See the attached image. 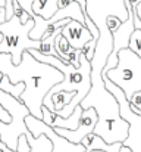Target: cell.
Segmentation results:
<instances>
[{
    "label": "cell",
    "instance_id": "cell-7",
    "mask_svg": "<svg viewBox=\"0 0 141 152\" xmlns=\"http://www.w3.org/2000/svg\"><path fill=\"white\" fill-rule=\"evenodd\" d=\"M54 50L57 53V58L63 62V64H69L75 68L80 66V55L81 50H77L74 48H71V45L66 42V39L57 33L54 37Z\"/></svg>",
    "mask_w": 141,
    "mask_h": 152
},
{
    "label": "cell",
    "instance_id": "cell-21",
    "mask_svg": "<svg viewBox=\"0 0 141 152\" xmlns=\"http://www.w3.org/2000/svg\"><path fill=\"white\" fill-rule=\"evenodd\" d=\"M118 152H132V151H131L129 148H127V146H124V145H122V146H121V149H119Z\"/></svg>",
    "mask_w": 141,
    "mask_h": 152
},
{
    "label": "cell",
    "instance_id": "cell-9",
    "mask_svg": "<svg viewBox=\"0 0 141 152\" xmlns=\"http://www.w3.org/2000/svg\"><path fill=\"white\" fill-rule=\"evenodd\" d=\"M33 13L43 18V19H50L59 9L57 0H34L33 1Z\"/></svg>",
    "mask_w": 141,
    "mask_h": 152
},
{
    "label": "cell",
    "instance_id": "cell-23",
    "mask_svg": "<svg viewBox=\"0 0 141 152\" xmlns=\"http://www.w3.org/2000/svg\"><path fill=\"white\" fill-rule=\"evenodd\" d=\"M1 78H3V74H1V72H0V80H1Z\"/></svg>",
    "mask_w": 141,
    "mask_h": 152
},
{
    "label": "cell",
    "instance_id": "cell-4",
    "mask_svg": "<svg viewBox=\"0 0 141 152\" xmlns=\"http://www.w3.org/2000/svg\"><path fill=\"white\" fill-rule=\"evenodd\" d=\"M104 81V87L106 90L116 99L118 106H119V117L122 120H125L129 126L128 129V136L127 139L122 142L124 146L129 148L132 152H141V115H137L131 111V106L128 103V99L125 98L124 92L113 84L110 80H107L106 77H101Z\"/></svg>",
    "mask_w": 141,
    "mask_h": 152
},
{
    "label": "cell",
    "instance_id": "cell-15",
    "mask_svg": "<svg viewBox=\"0 0 141 152\" xmlns=\"http://www.w3.org/2000/svg\"><path fill=\"white\" fill-rule=\"evenodd\" d=\"M12 6H13V15L19 19L21 24H25V22H28V19H31V16H30V15H28V13H27V12H25V10H24L16 1H15V0H13Z\"/></svg>",
    "mask_w": 141,
    "mask_h": 152
},
{
    "label": "cell",
    "instance_id": "cell-11",
    "mask_svg": "<svg viewBox=\"0 0 141 152\" xmlns=\"http://www.w3.org/2000/svg\"><path fill=\"white\" fill-rule=\"evenodd\" d=\"M59 33H60V31H59ZM56 34H57V33H56ZM56 34L40 40V49L37 52H40L41 55H46V56H54V58H57V53L54 50V37H56Z\"/></svg>",
    "mask_w": 141,
    "mask_h": 152
},
{
    "label": "cell",
    "instance_id": "cell-16",
    "mask_svg": "<svg viewBox=\"0 0 141 152\" xmlns=\"http://www.w3.org/2000/svg\"><path fill=\"white\" fill-rule=\"evenodd\" d=\"M106 27H107V30H109V33L110 34H113L119 27H121V24H122V21L118 18V16H115V15H109V16H106Z\"/></svg>",
    "mask_w": 141,
    "mask_h": 152
},
{
    "label": "cell",
    "instance_id": "cell-8",
    "mask_svg": "<svg viewBox=\"0 0 141 152\" xmlns=\"http://www.w3.org/2000/svg\"><path fill=\"white\" fill-rule=\"evenodd\" d=\"M81 145L85 148V151H104V152H118L121 149L122 143L116 142V143H106L100 136H95L93 133L87 134L82 140Z\"/></svg>",
    "mask_w": 141,
    "mask_h": 152
},
{
    "label": "cell",
    "instance_id": "cell-18",
    "mask_svg": "<svg viewBox=\"0 0 141 152\" xmlns=\"http://www.w3.org/2000/svg\"><path fill=\"white\" fill-rule=\"evenodd\" d=\"M6 22V10L4 7H0V24H4Z\"/></svg>",
    "mask_w": 141,
    "mask_h": 152
},
{
    "label": "cell",
    "instance_id": "cell-13",
    "mask_svg": "<svg viewBox=\"0 0 141 152\" xmlns=\"http://www.w3.org/2000/svg\"><path fill=\"white\" fill-rule=\"evenodd\" d=\"M95 46H97V40L95 39H91L88 43H85L84 46H82V49H81V53L85 56V59L88 61V62H91L94 58V52H95Z\"/></svg>",
    "mask_w": 141,
    "mask_h": 152
},
{
    "label": "cell",
    "instance_id": "cell-22",
    "mask_svg": "<svg viewBox=\"0 0 141 152\" xmlns=\"http://www.w3.org/2000/svg\"><path fill=\"white\" fill-rule=\"evenodd\" d=\"M3 42V36H1V33H0V43Z\"/></svg>",
    "mask_w": 141,
    "mask_h": 152
},
{
    "label": "cell",
    "instance_id": "cell-12",
    "mask_svg": "<svg viewBox=\"0 0 141 152\" xmlns=\"http://www.w3.org/2000/svg\"><path fill=\"white\" fill-rule=\"evenodd\" d=\"M128 49L134 52L138 58H141V30H134L129 36Z\"/></svg>",
    "mask_w": 141,
    "mask_h": 152
},
{
    "label": "cell",
    "instance_id": "cell-6",
    "mask_svg": "<svg viewBox=\"0 0 141 152\" xmlns=\"http://www.w3.org/2000/svg\"><path fill=\"white\" fill-rule=\"evenodd\" d=\"M60 34L66 39V42L71 45V48H74L77 50H81L82 46L93 39V36L87 30V27L77 21H69L60 30Z\"/></svg>",
    "mask_w": 141,
    "mask_h": 152
},
{
    "label": "cell",
    "instance_id": "cell-10",
    "mask_svg": "<svg viewBox=\"0 0 141 152\" xmlns=\"http://www.w3.org/2000/svg\"><path fill=\"white\" fill-rule=\"evenodd\" d=\"M0 90L4 92V93H7V95H10V96H13L15 99L19 101V99H21V95H22L24 90H25V84H24V83L12 84L10 80L3 74V78L0 80Z\"/></svg>",
    "mask_w": 141,
    "mask_h": 152
},
{
    "label": "cell",
    "instance_id": "cell-1",
    "mask_svg": "<svg viewBox=\"0 0 141 152\" xmlns=\"http://www.w3.org/2000/svg\"><path fill=\"white\" fill-rule=\"evenodd\" d=\"M0 72L4 74L12 84L24 83L25 90L21 95V99L28 111L37 120H41L43 99L47 93L63 80V74L53 68L51 65L35 61L25 50L22 59L18 65L12 64L9 53H0Z\"/></svg>",
    "mask_w": 141,
    "mask_h": 152
},
{
    "label": "cell",
    "instance_id": "cell-3",
    "mask_svg": "<svg viewBox=\"0 0 141 152\" xmlns=\"http://www.w3.org/2000/svg\"><path fill=\"white\" fill-rule=\"evenodd\" d=\"M113 84H116L125 95L127 99L132 93L141 92V58L128 48L121 49L118 53V65L113 69L101 74Z\"/></svg>",
    "mask_w": 141,
    "mask_h": 152
},
{
    "label": "cell",
    "instance_id": "cell-19",
    "mask_svg": "<svg viewBox=\"0 0 141 152\" xmlns=\"http://www.w3.org/2000/svg\"><path fill=\"white\" fill-rule=\"evenodd\" d=\"M0 152H18V151H12V149H9V148L1 142V139H0Z\"/></svg>",
    "mask_w": 141,
    "mask_h": 152
},
{
    "label": "cell",
    "instance_id": "cell-2",
    "mask_svg": "<svg viewBox=\"0 0 141 152\" xmlns=\"http://www.w3.org/2000/svg\"><path fill=\"white\" fill-rule=\"evenodd\" d=\"M33 18L28 19V22L21 24L15 15L4 24H0V33L3 36V42L0 43V53H9L13 65H18L21 62L25 50L40 49V42H34L30 39V31L33 30Z\"/></svg>",
    "mask_w": 141,
    "mask_h": 152
},
{
    "label": "cell",
    "instance_id": "cell-5",
    "mask_svg": "<svg viewBox=\"0 0 141 152\" xmlns=\"http://www.w3.org/2000/svg\"><path fill=\"white\" fill-rule=\"evenodd\" d=\"M97 112L94 108H87V109H82V114H81V120H80V124L75 130H65V129H53L56 134H59L60 137H63L65 140L71 142V143H81V140L93 133L94 127L97 124Z\"/></svg>",
    "mask_w": 141,
    "mask_h": 152
},
{
    "label": "cell",
    "instance_id": "cell-14",
    "mask_svg": "<svg viewBox=\"0 0 141 152\" xmlns=\"http://www.w3.org/2000/svg\"><path fill=\"white\" fill-rule=\"evenodd\" d=\"M128 103L131 106V111L137 115H141V92H135L131 95V98L128 99Z\"/></svg>",
    "mask_w": 141,
    "mask_h": 152
},
{
    "label": "cell",
    "instance_id": "cell-17",
    "mask_svg": "<svg viewBox=\"0 0 141 152\" xmlns=\"http://www.w3.org/2000/svg\"><path fill=\"white\" fill-rule=\"evenodd\" d=\"M15 1H16V3H18V4H19V6H21V7H22V9H24L30 16H31V18L34 16L33 9H31V6H33V1H34V0H15Z\"/></svg>",
    "mask_w": 141,
    "mask_h": 152
},
{
    "label": "cell",
    "instance_id": "cell-20",
    "mask_svg": "<svg viewBox=\"0 0 141 152\" xmlns=\"http://www.w3.org/2000/svg\"><path fill=\"white\" fill-rule=\"evenodd\" d=\"M75 1L80 4L81 10H82V12H85V7H87V3H85V0H75Z\"/></svg>",
    "mask_w": 141,
    "mask_h": 152
}]
</instances>
